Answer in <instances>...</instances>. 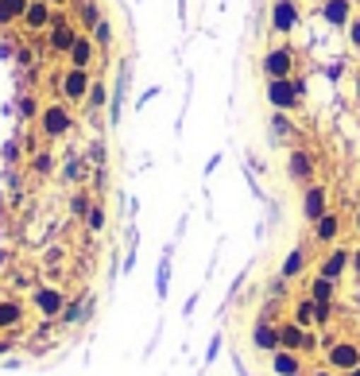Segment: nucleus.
Listing matches in <instances>:
<instances>
[{
  "label": "nucleus",
  "instance_id": "f257e3e1",
  "mask_svg": "<svg viewBox=\"0 0 360 376\" xmlns=\"http://www.w3.org/2000/svg\"><path fill=\"white\" fill-rule=\"evenodd\" d=\"M59 93L66 97V101L74 105H81L89 97V78H86V70H78V67H70L66 74H62V86H59Z\"/></svg>",
  "mask_w": 360,
  "mask_h": 376
},
{
  "label": "nucleus",
  "instance_id": "f03ea898",
  "mask_svg": "<svg viewBox=\"0 0 360 376\" xmlns=\"http://www.w3.org/2000/svg\"><path fill=\"white\" fill-rule=\"evenodd\" d=\"M70 128V117L62 105H51V109H43V132L47 136H62Z\"/></svg>",
  "mask_w": 360,
  "mask_h": 376
},
{
  "label": "nucleus",
  "instance_id": "7ed1b4c3",
  "mask_svg": "<svg viewBox=\"0 0 360 376\" xmlns=\"http://www.w3.org/2000/svg\"><path fill=\"white\" fill-rule=\"evenodd\" d=\"M23 20H28L31 31H43L47 23H51V4H47V0H31L28 12H23Z\"/></svg>",
  "mask_w": 360,
  "mask_h": 376
},
{
  "label": "nucleus",
  "instance_id": "20e7f679",
  "mask_svg": "<svg viewBox=\"0 0 360 376\" xmlns=\"http://www.w3.org/2000/svg\"><path fill=\"white\" fill-rule=\"evenodd\" d=\"M66 55H70V67L86 70V67H89V59H93V43H89L86 35H78V39H74V47H70Z\"/></svg>",
  "mask_w": 360,
  "mask_h": 376
},
{
  "label": "nucleus",
  "instance_id": "39448f33",
  "mask_svg": "<svg viewBox=\"0 0 360 376\" xmlns=\"http://www.w3.org/2000/svg\"><path fill=\"white\" fill-rule=\"evenodd\" d=\"M31 0H0V28H8V23L23 20V12H28Z\"/></svg>",
  "mask_w": 360,
  "mask_h": 376
},
{
  "label": "nucleus",
  "instance_id": "423d86ee",
  "mask_svg": "<svg viewBox=\"0 0 360 376\" xmlns=\"http://www.w3.org/2000/svg\"><path fill=\"white\" fill-rule=\"evenodd\" d=\"M74 39H78V35H74V31L66 28V23H62V20H54V28H51V47H54V51H70V47H74Z\"/></svg>",
  "mask_w": 360,
  "mask_h": 376
},
{
  "label": "nucleus",
  "instance_id": "0eeeda50",
  "mask_svg": "<svg viewBox=\"0 0 360 376\" xmlns=\"http://www.w3.org/2000/svg\"><path fill=\"white\" fill-rule=\"evenodd\" d=\"M267 70H272L275 78H287L291 74V51H272L267 55Z\"/></svg>",
  "mask_w": 360,
  "mask_h": 376
},
{
  "label": "nucleus",
  "instance_id": "6e6552de",
  "mask_svg": "<svg viewBox=\"0 0 360 376\" xmlns=\"http://www.w3.org/2000/svg\"><path fill=\"white\" fill-rule=\"evenodd\" d=\"M322 202H325V190H322V186H310V190H306V217H310V222L322 217Z\"/></svg>",
  "mask_w": 360,
  "mask_h": 376
},
{
  "label": "nucleus",
  "instance_id": "1a4fd4ad",
  "mask_svg": "<svg viewBox=\"0 0 360 376\" xmlns=\"http://www.w3.org/2000/svg\"><path fill=\"white\" fill-rule=\"evenodd\" d=\"M78 16L86 28H97V20H101V8L93 4V0H78Z\"/></svg>",
  "mask_w": 360,
  "mask_h": 376
},
{
  "label": "nucleus",
  "instance_id": "9d476101",
  "mask_svg": "<svg viewBox=\"0 0 360 376\" xmlns=\"http://www.w3.org/2000/svg\"><path fill=\"white\" fill-rule=\"evenodd\" d=\"M291 175L294 178H306L310 175V159H306V155H298V152L291 155Z\"/></svg>",
  "mask_w": 360,
  "mask_h": 376
},
{
  "label": "nucleus",
  "instance_id": "9b49d317",
  "mask_svg": "<svg viewBox=\"0 0 360 376\" xmlns=\"http://www.w3.org/2000/svg\"><path fill=\"white\" fill-rule=\"evenodd\" d=\"M101 105H105V86H89L86 109H101Z\"/></svg>",
  "mask_w": 360,
  "mask_h": 376
},
{
  "label": "nucleus",
  "instance_id": "f8f14e48",
  "mask_svg": "<svg viewBox=\"0 0 360 376\" xmlns=\"http://www.w3.org/2000/svg\"><path fill=\"white\" fill-rule=\"evenodd\" d=\"M93 39H97V43H109V39H112V23H109V20H97Z\"/></svg>",
  "mask_w": 360,
  "mask_h": 376
},
{
  "label": "nucleus",
  "instance_id": "ddd939ff",
  "mask_svg": "<svg viewBox=\"0 0 360 376\" xmlns=\"http://www.w3.org/2000/svg\"><path fill=\"white\" fill-rule=\"evenodd\" d=\"M89 229H93V233H97V229H101L105 225V214H101V210H89V222H86Z\"/></svg>",
  "mask_w": 360,
  "mask_h": 376
},
{
  "label": "nucleus",
  "instance_id": "4468645a",
  "mask_svg": "<svg viewBox=\"0 0 360 376\" xmlns=\"http://www.w3.org/2000/svg\"><path fill=\"white\" fill-rule=\"evenodd\" d=\"M70 210H74V214L81 217V214H86V210H89V198H86V194H78V198H74V206H70Z\"/></svg>",
  "mask_w": 360,
  "mask_h": 376
},
{
  "label": "nucleus",
  "instance_id": "2eb2a0df",
  "mask_svg": "<svg viewBox=\"0 0 360 376\" xmlns=\"http://www.w3.org/2000/svg\"><path fill=\"white\" fill-rule=\"evenodd\" d=\"M349 35H353V39H356V43H360V20L353 23V28H349Z\"/></svg>",
  "mask_w": 360,
  "mask_h": 376
},
{
  "label": "nucleus",
  "instance_id": "dca6fc26",
  "mask_svg": "<svg viewBox=\"0 0 360 376\" xmlns=\"http://www.w3.org/2000/svg\"><path fill=\"white\" fill-rule=\"evenodd\" d=\"M356 233H360V214H356Z\"/></svg>",
  "mask_w": 360,
  "mask_h": 376
},
{
  "label": "nucleus",
  "instance_id": "f3484780",
  "mask_svg": "<svg viewBox=\"0 0 360 376\" xmlns=\"http://www.w3.org/2000/svg\"><path fill=\"white\" fill-rule=\"evenodd\" d=\"M51 4H66V0H51Z\"/></svg>",
  "mask_w": 360,
  "mask_h": 376
}]
</instances>
